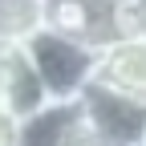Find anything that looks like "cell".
Here are the masks:
<instances>
[{
  "label": "cell",
  "mask_w": 146,
  "mask_h": 146,
  "mask_svg": "<svg viewBox=\"0 0 146 146\" xmlns=\"http://www.w3.org/2000/svg\"><path fill=\"white\" fill-rule=\"evenodd\" d=\"M25 57L33 61L36 77H41L45 94L53 102H77L89 85H94V69H98V49H89L81 41H69L61 33L41 29L25 45Z\"/></svg>",
  "instance_id": "1"
},
{
  "label": "cell",
  "mask_w": 146,
  "mask_h": 146,
  "mask_svg": "<svg viewBox=\"0 0 146 146\" xmlns=\"http://www.w3.org/2000/svg\"><path fill=\"white\" fill-rule=\"evenodd\" d=\"M77 102H81V118L110 146H142L146 142V102L114 94L106 85H89Z\"/></svg>",
  "instance_id": "2"
},
{
  "label": "cell",
  "mask_w": 146,
  "mask_h": 146,
  "mask_svg": "<svg viewBox=\"0 0 146 146\" xmlns=\"http://www.w3.org/2000/svg\"><path fill=\"white\" fill-rule=\"evenodd\" d=\"M45 29L102 49L118 36V0H45Z\"/></svg>",
  "instance_id": "3"
},
{
  "label": "cell",
  "mask_w": 146,
  "mask_h": 146,
  "mask_svg": "<svg viewBox=\"0 0 146 146\" xmlns=\"http://www.w3.org/2000/svg\"><path fill=\"white\" fill-rule=\"evenodd\" d=\"M94 85H106L114 94L146 102V41H138V36H114L110 45H102Z\"/></svg>",
  "instance_id": "4"
},
{
  "label": "cell",
  "mask_w": 146,
  "mask_h": 146,
  "mask_svg": "<svg viewBox=\"0 0 146 146\" xmlns=\"http://www.w3.org/2000/svg\"><path fill=\"white\" fill-rule=\"evenodd\" d=\"M0 102H4L16 118H29L45 102H53L45 94L41 77H36L33 61L25 57V49H4V57H0Z\"/></svg>",
  "instance_id": "5"
},
{
  "label": "cell",
  "mask_w": 146,
  "mask_h": 146,
  "mask_svg": "<svg viewBox=\"0 0 146 146\" xmlns=\"http://www.w3.org/2000/svg\"><path fill=\"white\" fill-rule=\"evenodd\" d=\"M81 122V102H45L36 114L21 118L16 146H65Z\"/></svg>",
  "instance_id": "6"
},
{
  "label": "cell",
  "mask_w": 146,
  "mask_h": 146,
  "mask_svg": "<svg viewBox=\"0 0 146 146\" xmlns=\"http://www.w3.org/2000/svg\"><path fill=\"white\" fill-rule=\"evenodd\" d=\"M45 29V0H0V45L25 49Z\"/></svg>",
  "instance_id": "7"
},
{
  "label": "cell",
  "mask_w": 146,
  "mask_h": 146,
  "mask_svg": "<svg viewBox=\"0 0 146 146\" xmlns=\"http://www.w3.org/2000/svg\"><path fill=\"white\" fill-rule=\"evenodd\" d=\"M118 36L146 41V0H118Z\"/></svg>",
  "instance_id": "8"
},
{
  "label": "cell",
  "mask_w": 146,
  "mask_h": 146,
  "mask_svg": "<svg viewBox=\"0 0 146 146\" xmlns=\"http://www.w3.org/2000/svg\"><path fill=\"white\" fill-rule=\"evenodd\" d=\"M65 146H110V142H106V138L94 130V126H89V122L81 118V122H77V130L69 134V142H65Z\"/></svg>",
  "instance_id": "9"
},
{
  "label": "cell",
  "mask_w": 146,
  "mask_h": 146,
  "mask_svg": "<svg viewBox=\"0 0 146 146\" xmlns=\"http://www.w3.org/2000/svg\"><path fill=\"white\" fill-rule=\"evenodd\" d=\"M16 126H21V118L0 102V146H16Z\"/></svg>",
  "instance_id": "10"
},
{
  "label": "cell",
  "mask_w": 146,
  "mask_h": 146,
  "mask_svg": "<svg viewBox=\"0 0 146 146\" xmlns=\"http://www.w3.org/2000/svg\"><path fill=\"white\" fill-rule=\"evenodd\" d=\"M0 57H4V45H0Z\"/></svg>",
  "instance_id": "11"
},
{
  "label": "cell",
  "mask_w": 146,
  "mask_h": 146,
  "mask_svg": "<svg viewBox=\"0 0 146 146\" xmlns=\"http://www.w3.org/2000/svg\"><path fill=\"white\" fill-rule=\"evenodd\" d=\"M142 146H146V142H142Z\"/></svg>",
  "instance_id": "12"
}]
</instances>
